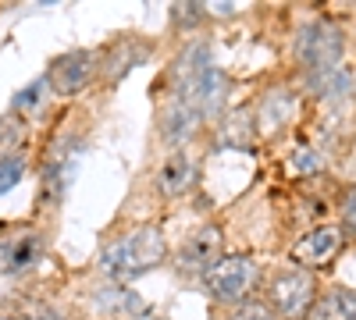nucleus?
Segmentation results:
<instances>
[{
    "label": "nucleus",
    "mask_w": 356,
    "mask_h": 320,
    "mask_svg": "<svg viewBox=\"0 0 356 320\" xmlns=\"http://www.w3.org/2000/svg\"><path fill=\"white\" fill-rule=\"evenodd\" d=\"M164 253H168V246H164L161 228L146 224V228H136V231H129V235H122V239H114V242L104 246L100 271L114 285H122V281H132V278H139L146 271L161 267Z\"/></svg>",
    "instance_id": "nucleus-1"
},
{
    "label": "nucleus",
    "mask_w": 356,
    "mask_h": 320,
    "mask_svg": "<svg viewBox=\"0 0 356 320\" xmlns=\"http://www.w3.org/2000/svg\"><path fill=\"white\" fill-rule=\"evenodd\" d=\"M342 33L339 25L324 22V18H314L310 25H303L296 33V61L300 68H307L310 75H321V71H335L339 61H342Z\"/></svg>",
    "instance_id": "nucleus-2"
},
{
    "label": "nucleus",
    "mask_w": 356,
    "mask_h": 320,
    "mask_svg": "<svg viewBox=\"0 0 356 320\" xmlns=\"http://www.w3.org/2000/svg\"><path fill=\"white\" fill-rule=\"evenodd\" d=\"M82 153H86V142L75 132H65L50 142V150L43 157V171H40V199L43 203H57L65 196V189L75 182Z\"/></svg>",
    "instance_id": "nucleus-3"
},
{
    "label": "nucleus",
    "mask_w": 356,
    "mask_h": 320,
    "mask_svg": "<svg viewBox=\"0 0 356 320\" xmlns=\"http://www.w3.org/2000/svg\"><path fill=\"white\" fill-rule=\"evenodd\" d=\"M257 278H260V271L250 256H225L221 264L203 278V285H207V292H211L214 303H225V306L235 310V306L250 303Z\"/></svg>",
    "instance_id": "nucleus-4"
},
{
    "label": "nucleus",
    "mask_w": 356,
    "mask_h": 320,
    "mask_svg": "<svg viewBox=\"0 0 356 320\" xmlns=\"http://www.w3.org/2000/svg\"><path fill=\"white\" fill-rule=\"evenodd\" d=\"M317 303V281L307 271H278L267 285V306L285 320H303Z\"/></svg>",
    "instance_id": "nucleus-5"
},
{
    "label": "nucleus",
    "mask_w": 356,
    "mask_h": 320,
    "mask_svg": "<svg viewBox=\"0 0 356 320\" xmlns=\"http://www.w3.org/2000/svg\"><path fill=\"white\" fill-rule=\"evenodd\" d=\"M221 246H225V239H221V228H214V224H203V228H196L193 235L178 246V253H175V267L182 271V274H196V278H207L218 264H221Z\"/></svg>",
    "instance_id": "nucleus-6"
},
{
    "label": "nucleus",
    "mask_w": 356,
    "mask_h": 320,
    "mask_svg": "<svg viewBox=\"0 0 356 320\" xmlns=\"http://www.w3.org/2000/svg\"><path fill=\"white\" fill-rule=\"evenodd\" d=\"M100 68L97 61V50H72V53H61L57 61L50 65L47 78H50V90L57 96H75L82 93L89 82H93V71Z\"/></svg>",
    "instance_id": "nucleus-7"
},
{
    "label": "nucleus",
    "mask_w": 356,
    "mask_h": 320,
    "mask_svg": "<svg viewBox=\"0 0 356 320\" xmlns=\"http://www.w3.org/2000/svg\"><path fill=\"white\" fill-rule=\"evenodd\" d=\"M211 47H207V40H193L182 53L175 57V65L168 71V85H171V96L175 100H189L193 90L200 85V78L211 71Z\"/></svg>",
    "instance_id": "nucleus-8"
},
{
    "label": "nucleus",
    "mask_w": 356,
    "mask_h": 320,
    "mask_svg": "<svg viewBox=\"0 0 356 320\" xmlns=\"http://www.w3.org/2000/svg\"><path fill=\"white\" fill-rule=\"evenodd\" d=\"M200 121H203V114L189 100H175L171 96L161 107V114H157V132H161V139L168 142V146H182L186 139H193Z\"/></svg>",
    "instance_id": "nucleus-9"
},
{
    "label": "nucleus",
    "mask_w": 356,
    "mask_h": 320,
    "mask_svg": "<svg viewBox=\"0 0 356 320\" xmlns=\"http://www.w3.org/2000/svg\"><path fill=\"white\" fill-rule=\"evenodd\" d=\"M40 249H43V239L33 228L18 231V235H0V274H18L25 267H33L40 260Z\"/></svg>",
    "instance_id": "nucleus-10"
},
{
    "label": "nucleus",
    "mask_w": 356,
    "mask_h": 320,
    "mask_svg": "<svg viewBox=\"0 0 356 320\" xmlns=\"http://www.w3.org/2000/svg\"><path fill=\"white\" fill-rule=\"evenodd\" d=\"M339 242H342V231L335 224L310 228L307 235L292 246V260H296V264H303V267H321V264H328V260L335 256Z\"/></svg>",
    "instance_id": "nucleus-11"
},
{
    "label": "nucleus",
    "mask_w": 356,
    "mask_h": 320,
    "mask_svg": "<svg viewBox=\"0 0 356 320\" xmlns=\"http://www.w3.org/2000/svg\"><path fill=\"white\" fill-rule=\"evenodd\" d=\"M189 103L203 114V118H221V110H225V103H228V75L221 71V68H211L203 78H200V85L193 90V96H189Z\"/></svg>",
    "instance_id": "nucleus-12"
},
{
    "label": "nucleus",
    "mask_w": 356,
    "mask_h": 320,
    "mask_svg": "<svg viewBox=\"0 0 356 320\" xmlns=\"http://www.w3.org/2000/svg\"><path fill=\"white\" fill-rule=\"evenodd\" d=\"M193 182H196V160L186 153V150H175L164 164H161V171H157V189L164 192V196H182V192H189L193 189Z\"/></svg>",
    "instance_id": "nucleus-13"
},
{
    "label": "nucleus",
    "mask_w": 356,
    "mask_h": 320,
    "mask_svg": "<svg viewBox=\"0 0 356 320\" xmlns=\"http://www.w3.org/2000/svg\"><path fill=\"white\" fill-rule=\"evenodd\" d=\"M146 57H150V43H143V40H122V43H114L107 50V61H100L104 65V78L107 82L125 78L132 68L146 65Z\"/></svg>",
    "instance_id": "nucleus-14"
},
{
    "label": "nucleus",
    "mask_w": 356,
    "mask_h": 320,
    "mask_svg": "<svg viewBox=\"0 0 356 320\" xmlns=\"http://www.w3.org/2000/svg\"><path fill=\"white\" fill-rule=\"evenodd\" d=\"M296 110V93L285 90V85H278V90H267L257 103V125L264 132H278Z\"/></svg>",
    "instance_id": "nucleus-15"
},
{
    "label": "nucleus",
    "mask_w": 356,
    "mask_h": 320,
    "mask_svg": "<svg viewBox=\"0 0 356 320\" xmlns=\"http://www.w3.org/2000/svg\"><path fill=\"white\" fill-rule=\"evenodd\" d=\"M307 320H356V292L353 288H328L314 303Z\"/></svg>",
    "instance_id": "nucleus-16"
},
{
    "label": "nucleus",
    "mask_w": 356,
    "mask_h": 320,
    "mask_svg": "<svg viewBox=\"0 0 356 320\" xmlns=\"http://www.w3.org/2000/svg\"><path fill=\"white\" fill-rule=\"evenodd\" d=\"M29 128H25V118L22 114H0V160H11V157H22V142H25Z\"/></svg>",
    "instance_id": "nucleus-17"
},
{
    "label": "nucleus",
    "mask_w": 356,
    "mask_h": 320,
    "mask_svg": "<svg viewBox=\"0 0 356 320\" xmlns=\"http://www.w3.org/2000/svg\"><path fill=\"white\" fill-rule=\"evenodd\" d=\"M310 90H314L317 96H346L349 78H346L342 68H335V71H321V75H310Z\"/></svg>",
    "instance_id": "nucleus-18"
},
{
    "label": "nucleus",
    "mask_w": 356,
    "mask_h": 320,
    "mask_svg": "<svg viewBox=\"0 0 356 320\" xmlns=\"http://www.w3.org/2000/svg\"><path fill=\"white\" fill-rule=\"evenodd\" d=\"M47 93H54V90H50V78H47V75H40L33 85H25V90L15 96V103H11V107H15V114H18V110H29V114L40 110V103L47 100Z\"/></svg>",
    "instance_id": "nucleus-19"
},
{
    "label": "nucleus",
    "mask_w": 356,
    "mask_h": 320,
    "mask_svg": "<svg viewBox=\"0 0 356 320\" xmlns=\"http://www.w3.org/2000/svg\"><path fill=\"white\" fill-rule=\"evenodd\" d=\"M228 320H278V313L267 306V303H260V299H250L243 306H235L228 313Z\"/></svg>",
    "instance_id": "nucleus-20"
},
{
    "label": "nucleus",
    "mask_w": 356,
    "mask_h": 320,
    "mask_svg": "<svg viewBox=\"0 0 356 320\" xmlns=\"http://www.w3.org/2000/svg\"><path fill=\"white\" fill-rule=\"evenodd\" d=\"M25 178V157H11V160H0V196L11 192L18 182Z\"/></svg>",
    "instance_id": "nucleus-21"
},
{
    "label": "nucleus",
    "mask_w": 356,
    "mask_h": 320,
    "mask_svg": "<svg viewBox=\"0 0 356 320\" xmlns=\"http://www.w3.org/2000/svg\"><path fill=\"white\" fill-rule=\"evenodd\" d=\"M289 160H292L296 174H317V171H321V164H324V160H321V153H317L314 146H296Z\"/></svg>",
    "instance_id": "nucleus-22"
},
{
    "label": "nucleus",
    "mask_w": 356,
    "mask_h": 320,
    "mask_svg": "<svg viewBox=\"0 0 356 320\" xmlns=\"http://www.w3.org/2000/svg\"><path fill=\"white\" fill-rule=\"evenodd\" d=\"M200 18H203L200 4H178V8H171V22L175 25H196Z\"/></svg>",
    "instance_id": "nucleus-23"
},
{
    "label": "nucleus",
    "mask_w": 356,
    "mask_h": 320,
    "mask_svg": "<svg viewBox=\"0 0 356 320\" xmlns=\"http://www.w3.org/2000/svg\"><path fill=\"white\" fill-rule=\"evenodd\" d=\"M15 320H65V313L54 310V306H36V310H29V313H22Z\"/></svg>",
    "instance_id": "nucleus-24"
},
{
    "label": "nucleus",
    "mask_w": 356,
    "mask_h": 320,
    "mask_svg": "<svg viewBox=\"0 0 356 320\" xmlns=\"http://www.w3.org/2000/svg\"><path fill=\"white\" fill-rule=\"evenodd\" d=\"M0 320H4V317H0Z\"/></svg>",
    "instance_id": "nucleus-25"
}]
</instances>
